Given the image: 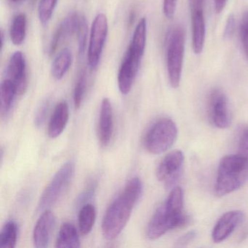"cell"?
<instances>
[{"instance_id":"16","label":"cell","mask_w":248,"mask_h":248,"mask_svg":"<svg viewBox=\"0 0 248 248\" xmlns=\"http://www.w3.org/2000/svg\"><path fill=\"white\" fill-rule=\"evenodd\" d=\"M69 118V106L65 101L57 104L49 122L47 134L51 139L59 137L66 127Z\"/></svg>"},{"instance_id":"1","label":"cell","mask_w":248,"mask_h":248,"mask_svg":"<svg viewBox=\"0 0 248 248\" xmlns=\"http://www.w3.org/2000/svg\"><path fill=\"white\" fill-rule=\"evenodd\" d=\"M189 220L184 210L182 188L176 187L152 216L148 224L146 235L151 240H155L168 231L184 227Z\"/></svg>"},{"instance_id":"14","label":"cell","mask_w":248,"mask_h":248,"mask_svg":"<svg viewBox=\"0 0 248 248\" xmlns=\"http://www.w3.org/2000/svg\"><path fill=\"white\" fill-rule=\"evenodd\" d=\"M81 17L77 12H71L58 27L52 38L49 48V54L53 56L57 50L59 45L73 34L78 33L80 23Z\"/></svg>"},{"instance_id":"33","label":"cell","mask_w":248,"mask_h":248,"mask_svg":"<svg viewBox=\"0 0 248 248\" xmlns=\"http://www.w3.org/2000/svg\"><path fill=\"white\" fill-rule=\"evenodd\" d=\"M190 10L191 11H203L204 0H188Z\"/></svg>"},{"instance_id":"21","label":"cell","mask_w":248,"mask_h":248,"mask_svg":"<svg viewBox=\"0 0 248 248\" xmlns=\"http://www.w3.org/2000/svg\"><path fill=\"white\" fill-rule=\"evenodd\" d=\"M27 18L24 14L16 16L13 19L10 30L11 41L15 46H21L27 37Z\"/></svg>"},{"instance_id":"3","label":"cell","mask_w":248,"mask_h":248,"mask_svg":"<svg viewBox=\"0 0 248 248\" xmlns=\"http://www.w3.org/2000/svg\"><path fill=\"white\" fill-rule=\"evenodd\" d=\"M136 204L123 192L111 202L102 220V232L106 239L112 240L121 233Z\"/></svg>"},{"instance_id":"23","label":"cell","mask_w":248,"mask_h":248,"mask_svg":"<svg viewBox=\"0 0 248 248\" xmlns=\"http://www.w3.org/2000/svg\"><path fill=\"white\" fill-rule=\"evenodd\" d=\"M18 238V227L14 221L5 223L0 233V248H14Z\"/></svg>"},{"instance_id":"5","label":"cell","mask_w":248,"mask_h":248,"mask_svg":"<svg viewBox=\"0 0 248 248\" xmlns=\"http://www.w3.org/2000/svg\"><path fill=\"white\" fill-rule=\"evenodd\" d=\"M177 136L178 129L175 123L170 119H161L146 133L145 147L154 155L163 153L173 145Z\"/></svg>"},{"instance_id":"19","label":"cell","mask_w":248,"mask_h":248,"mask_svg":"<svg viewBox=\"0 0 248 248\" xmlns=\"http://www.w3.org/2000/svg\"><path fill=\"white\" fill-rule=\"evenodd\" d=\"M18 95L16 88L10 79L5 78L1 83V115L7 118L14 106L16 96Z\"/></svg>"},{"instance_id":"13","label":"cell","mask_w":248,"mask_h":248,"mask_svg":"<svg viewBox=\"0 0 248 248\" xmlns=\"http://www.w3.org/2000/svg\"><path fill=\"white\" fill-rule=\"evenodd\" d=\"M56 225V217L51 210H44L39 217L33 232V242L35 248L48 247L50 237Z\"/></svg>"},{"instance_id":"11","label":"cell","mask_w":248,"mask_h":248,"mask_svg":"<svg viewBox=\"0 0 248 248\" xmlns=\"http://www.w3.org/2000/svg\"><path fill=\"white\" fill-rule=\"evenodd\" d=\"M6 79H10L16 88L18 95H23L27 91V62L24 54L16 51L12 55L6 69Z\"/></svg>"},{"instance_id":"7","label":"cell","mask_w":248,"mask_h":248,"mask_svg":"<svg viewBox=\"0 0 248 248\" xmlns=\"http://www.w3.org/2000/svg\"><path fill=\"white\" fill-rule=\"evenodd\" d=\"M144 52L131 45L127 48L117 76L119 90L123 95L128 94L133 88Z\"/></svg>"},{"instance_id":"27","label":"cell","mask_w":248,"mask_h":248,"mask_svg":"<svg viewBox=\"0 0 248 248\" xmlns=\"http://www.w3.org/2000/svg\"><path fill=\"white\" fill-rule=\"evenodd\" d=\"M240 36L245 56L248 59V11L244 13L240 24Z\"/></svg>"},{"instance_id":"34","label":"cell","mask_w":248,"mask_h":248,"mask_svg":"<svg viewBox=\"0 0 248 248\" xmlns=\"http://www.w3.org/2000/svg\"><path fill=\"white\" fill-rule=\"evenodd\" d=\"M227 0H214L215 10L216 13L220 14L224 9Z\"/></svg>"},{"instance_id":"8","label":"cell","mask_w":248,"mask_h":248,"mask_svg":"<svg viewBox=\"0 0 248 248\" xmlns=\"http://www.w3.org/2000/svg\"><path fill=\"white\" fill-rule=\"evenodd\" d=\"M108 32L107 17L104 14H98L91 26L88 48V63L92 69H95L98 66Z\"/></svg>"},{"instance_id":"20","label":"cell","mask_w":248,"mask_h":248,"mask_svg":"<svg viewBox=\"0 0 248 248\" xmlns=\"http://www.w3.org/2000/svg\"><path fill=\"white\" fill-rule=\"evenodd\" d=\"M73 61V55L69 48H64L53 61L51 66L52 76L56 79H62L69 71Z\"/></svg>"},{"instance_id":"10","label":"cell","mask_w":248,"mask_h":248,"mask_svg":"<svg viewBox=\"0 0 248 248\" xmlns=\"http://www.w3.org/2000/svg\"><path fill=\"white\" fill-rule=\"evenodd\" d=\"M209 114L213 124L217 128L225 129L231 123L228 101L223 91L214 89L209 96Z\"/></svg>"},{"instance_id":"29","label":"cell","mask_w":248,"mask_h":248,"mask_svg":"<svg viewBox=\"0 0 248 248\" xmlns=\"http://www.w3.org/2000/svg\"><path fill=\"white\" fill-rule=\"evenodd\" d=\"M238 155L248 158V127L242 130L238 144Z\"/></svg>"},{"instance_id":"24","label":"cell","mask_w":248,"mask_h":248,"mask_svg":"<svg viewBox=\"0 0 248 248\" xmlns=\"http://www.w3.org/2000/svg\"><path fill=\"white\" fill-rule=\"evenodd\" d=\"M57 3L58 0H40L38 6V15L42 25H47L53 16Z\"/></svg>"},{"instance_id":"12","label":"cell","mask_w":248,"mask_h":248,"mask_svg":"<svg viewBox=\"0 0 248 248\" xmlns=\"http://www.w3.org/2000/svg\"><path fill=\"white\" fill-rule=\"evenodd\" d=\"M243 212L232 210L224 213L219 218L212 233V238L216 243H220L227 239L244 220Z\"/></svg>"},{"instance_id":"18","label":"cell","mask_w":248,"mask_h":248,"mask_svg":"<svg viewBox=\"0 0 248 248\" xmlns=\"http://www.w3.org/2000/svg\"><path fill=\"white\" fill-rule=\"evenodd\" d=\"M56 248H79V235L76 228L69 222L61 226L56 242Z\"/></svg>"},{"instance_id":"36","label":"cell","mask_w":248,"mask_h":248,"mask_svg":"<svg viewBox=\"0 0 248 248\" xmlns=\"http://www.w3.org/2000/svg\"><path fill=\"white\" fill-rule=\"evenodd\" d=\"M13 3H19V2H22L24 0H10Z\"/></svg>"},{"instance_id":"9","label":"cell","mask_w":248,"mask_h":248,"mask_svg":"<svg viewBox=\"0 0 248 248\" xmlns=\"http://www.w3.org/2000/svg\"><path fill=\"white\" fill-rule=\"evenodd\" d=\"M184 155L181 151L168 154L159 164L156 170V178L164 183L167 188L172 186L181 175Z\"/></svg>"},{"instance_id":"17","label":"cell","mask_w":248,"mask_h":248,"mask_svg":"<svg viewBox=\"0 0 248 248\" xmlns=\"http://www.w3.org/2000/svg\"><path fill=\"white\" fill-rule=\"evenodd\" d=\"M191 16L193 50L196 54H200L202 52L205 40L204 11H191Z\"/></svg>"},{"instance_id":"32","label":"cell","mask_w":248,"mask_h":248,"mask_svg":"<svg viewBox=\"0 0 248 248\" xmlns=\"http://www.w3.org/2000/svg\"><path fill=\"white\" fill-rule=\"evenodd\" d=\"M197 236V232L194 231H191V232H188V233H185L182 236L179 238L177 241L176 245L178 247H184L188 245L190 242H192Z\"/></svg>"},{"instance_id":"4","label":"cell","mask_w":248,"mask_h":248,"mask_svg":"<svg viewBox=\"0 0 248 248\" xmlns=\"http://www.w3.org/2000/svg\"><path fill=\"white\" fill-rule=\"evenodd\" d=\"M185 34L181 27H173L167 40V69L171 86L178 88L184 62Z\"/></svg>"},{"instance_id":"15","label":"cell","mask_w":248,"mask_h":248,"mask_svg":"<svg viewBox=\"0 0 248 248\" xmlns=\"http://www.w3.org/2000/svg\"><path fill=\"white\" fill-rule=\"evenodd\" d=\"M114 131V115L109 99L104 98L101 102L98 121V136L103 146H108Z\"/></svg>"},{"instance_id":"25","label":"cell","mask_w":248,"mask_h":248,"mask_svg":"<svg viewBox=\"0 0 248 248\" xmlns=\"http://www.w3.org/2000/svg\"><path fill=\"white\" fill-rule=\"evenodd\" d=\"M87 88V74L85 70L82 71L78 78L74 90V104L76 108H79L83 101Z\"/></svg>"},{"instance_id":"30","label":"cell","mask_w":248,"mask_h":248,"mask_svg":"<svg viewBox=\"0 0 248 248\" xmlns=\"http://www.w3.org/2000/svg\"><path fill=\"white\" fill-rule=\"evenodd\" d=\"M177 0H163V13L168 19H172L176 10Z\"/></svg>"},{"instance_id":"22","label":"cell","mask_w":248,"mask_h":248,"mask_svg":"<svg viewBox=\"0 0 248 248\" xmlns=\"http://www.w3.org/2000/svg\"><path fill=\"white\" fill-rule=\"evenodd\" d=\"M96 218V210L92 204H85L79 210V232L83 236L89 234L92 231Z\"/></svg>"},{"instance_id":"28","label":"cell","mask_w":248,"mask_h":248,"mask_svg":"<svg viewBox=\"0 0 248 248\" xmlns=\"http://www.w3.org/2000/svg\"><path fill=\"white\" fill-rule=\"evenodd\" d=\"M49 108H50V101L48 100H46L39 107L34 117V124L37 127H42V125L44 124L48 114Z\"/></svg>"},{"instance_id":"35","label":"cell","mask_w":248,"mask_h":248,"mask_svg":"<svg viewBox=\"0 0 248 248\" xmlns=\"http://www.w3.org/2000/svg\"><path fill=\"white\" fill-rule=\"evenodd\" d=\"M135 18H136V13H135L134 11H132V12L130 13V15H129L128 17L129 24L131 25V24L134 22Z\"/></svg>"},{"instance_id":"31","label":"cell","mask_w":248,"mask_h":248,"mask_svg":"<svg viewBox=\"0 0 248 248\" xmlns=\"http://www.w3.org/2000/svg\"><path fill=\"white\" fill-rule=\"evenodd\" d=\"M235 30V19L233 14L229 16L225 26L223 37L225 39H230L233 36Z\"/></svg>"},{"instance_id":"26","label":"cell","mask_w":248,"mask_h":248,"mask_svg":"<svg viewBox=\"0 0 248 248\" xmlns=\"http://www.w3.org/2000/svg\"><path fill=\"white\" fill-rule=\"evenodd\" d=\"M78 45H79V55H83L86 50L87 41H88V26L86 18L84 16L81 17L80 23L78 33Z\"/></svg>"},{"instance_id":"2","label":"cell","mask_w":248,"mask_h":248,"mask_svg":"<svg viewBox=\"0 0 248 248\" xmlns=\"http://www.w3.org/2000/svg\"><path fill=\"white\" fill-rule=\"evenodd\" d=\"M248 181V158L239 155L223 157L219 164L215 191L218 197L239 189Z\"/></svg>"},{"instance_id":"6","label":"cell","mask_w":248,"mask_h":248,"mask_svg":"<svg viewBox=\"0 0 248 248\" xmlns=\"http://www.w3.org/2000/svg\"><path fill=\"white\" fill-rule=\"evenodd\" d=\"M74 173L75 165L73 162H66L61 167L43 191L39 202V210L44 211L56 203L69 187Z\"/></svg>"}]
</instances>
